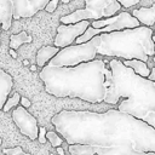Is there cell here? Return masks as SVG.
Returning <instances> with one entry per match:
<instances>
[{
  "label": "cell",
  "instance_id": "cell-12",
  "mask_svg": "<svg viewBox=\"0 0 155 155\" xmlns=\"http://www.w3.org/2000/svg\"><path fill=\"white\" fill-rule=\"evenodd\" d=\"M13 87V79L12 76L6 73L4 69H0V110L4 108L5 102L8 98Z\"/></svg>",
  "mask_w": 155,
  "mask_h": 155
},
{
  "label": "cell",
  "instance_id": "cell-24",
  "mask_svg": "<svg viewBox=\"0 0 155 155\" xmlns=\"http://www.w3.org/2000/svg\"><path fill=\"white\" fill-rule=\"evenodd\" d=\"M19 103H21V107H23L24 109H27V108H29L31 105V102L28 98H25V97H21Z\"/></svg>",
  "mask_w": 155,
  "mask_h": 155
},
{
  "label": "cell",
  "instance_id": "cell-10",
  "mask_svg": "<svg viewBox=\"0 0 155 155\" xmlns=\"http://www.w3.org/2000/svg\"><path fill=\"white\" fill-rule=\"evenodd\" d=\"M48 0H12V19L33 17L38 11L44 10Z\"/></svg>",
  "mask_w": 155,
  "mask_h": 155
},
{
  "label": "cell",
  "instance_id": "cell-8",
  "mask_svg": "<svg viewBox=\"0 0 155 155\" xmlns=\"http://www.w3.org/2000/svg\"><path fill=\"white\" fill-rule=\"evenodd\" d=\"M90 27L88 21H82L75 24H61L57 28V35L54 38V47L64 48L70 46L79 36H81L85 30Z\"/></svg>",
  "mask_w": 155,
  "mask_h": 155
},
{
  "label": "cell",
  "instance_id": "cell-21",
  "mask_svg": "<svg viewBox=\"0 0 155 155\" xmlns=\"http://www.w3.org/2000/svg\"><path fill=\"white\" fill-rule=\"evenodd\" d=\"M120 4V6H124V7H131V6H136L139 4V0H120L117 1Z\"/></svg>",
  "mask_w": 155,
  "mask_h": 155
},
{
  "label": "cell",
  "instance_id": "cell-30",
  "mask_svg": "<svg viewBox=\"0 0 155 155\" xmlns=\"http://www.w3.org/2000/svg\"><path fill=\"white\" fill-rule=\"evenodd\" d=\"M30 70H31V71H35V70H36V65H34V64L30 65Z\"/></svg>",
  "mask_w": 155,
  "mask_h": 155
},
{
  "label": "cell",
  "instance_id": "cell-35",
  "mask_svg": "<svg viewBox=\"0 0 155 155\" xmlns=\"http://www.w3.org/2000/svg\"><path fill=\"white\" fill-rule=\"evenodd\" d=\"M0 34H1V29H0Z\"/></svg>",
  "mask_w": 155,
  "mask_h": 155
},
{
  "label": "cell",
  "instance_id": "cell-29",
  "mask_svg": "<svg viewBox=\"0 0 155 155\" xmlns=\"http://www.w3.org/2000/svg\"><path fill=\"white\" fill-rule=\"evenodd\" d=\"M57 153H58V155H65V154H64V150H63L62 147H58V148H57Z\"/></svg>",
  "mask_w": 155,
  "mask_h": 155
},
{
  "label": "cell",
  "instance_id": "cell-7",
  "mask_svg": "<svg viewBox=\"0 0 155 155\" xmlns=\"http://www.w3.org/2000/svg\"><path fill=\"white\" fill-rule=\"evenodd\" d=\"M140 27L139 22L131 16V13L122 11L120 13H117L116 16L111 17V22L102 28V29H93L92 27H88L85 33L79 36L75 40V45H80V44H85L87 41H90L92 38H94L96 35H101V34H109L113 31H120V30H125V29H133V28H138Z\"/></svg>",
  "mask_w": 155,
  "mask_h": 155
},
{
  "label": "cell",
  "instance_id": "cell-6",
  "mask_svg": "<svg viewBox=\"0 0 155 155\" xmlns=\"http://www.w3.org/2000/svg\"><path fill=\"white\" fill-rule=\"evenodd\" d=\"M121 10L120 4L116 0H86L85 8L76 10L67 16L61 17L62 24H75L82 21H99L102 18H110L116 16Z\"/></svg>",
  "mask_w": 155,
  "mask_h": 155
},
{
  "label": "cell",
  "instance_id": "cell-18",
  "mask_svg": "<svg viewBox=\"0 0 155 155\" xmlns=\"http://www.w3.org/2000/svg\"><path fill=\"white\" fill-rule=\"evenodd\" d=\"M19 99H21L19 93H18V92H15L11 97H8V98H7V101H6V102H5V104H4L2 110H4V111H8V110H10V109H12L13 107H17V105H18V103H19Z\"/></svg>",
  "mask_w": 155,
  "mask_h": 155
},
{
  "label": "cell",
  "instance_id": "cell-31",
  "mask_svg": "<svg viewBox=\"0 0 155 155\" xmlns=\"http://www.w3.org/2000/svg\"><path fill=\"white\" fill-rule=\"evenodd\" d=\"M151 40H153V42H154V45H155V34L151 36Z\"/></svg>",
  "mask_w": 155,
  "mask_h": 155
},
{
  "label": "cell",
  "instance_id": "cell-5",
  "mask_svg": "<svg viewBox=\"0 0 155 155\" xmlns=\"http://www.w3.org/2000/svg\"><path fill=\"white\" fill-rule=\"evenodd\" d=\"M99 35H96L90 41L80 45H70L61 48L59 52L48 62L50 67H76L81 63L92 62L97 56V47L99 45Z\"/></svg>",
  "mask_w": 155,
  "mask_h": 155
},
{
  "label": "cell",
  "instance_id": "cell-20",
  "mask_svg": "<svg viewBox=\"0 0 155 155\" xmlns=\"http://www.w3.org/2000/svg\"><path fill=\"white\" fill-rule=\"evenodd\" d=\"M2 153L5 155H30L29 153H24L21 145H17L15 148H4Z\"/></svg>",
  "mask_w": 155,
  "mask_h": 155
},
{
  "label": "cell",
  "instance_id": "cell-25",
  "mask_svg": "<svg viewBox=\"0 0 155 155\" xmlns=\"http://www.w3.org/2000/svg\"><path fill=\"white\" fill-rule=\"evenodd\" d=\"M139 4L142 5V7H150L154 2L150 1V0H145V1H139Z\"/></svg>",
  "mask_w": 155,
  "mask_h": 155
},
{
  "label": "cell",
  "instance_id": "cell-11",
  "mask_svg": "<svg viewBox=\"0 0 155 155\" xmlns=\"http://www.w3.org/2000/svg\"><path fill=\"white\" fill-rule=\"evenodd\" d=\"M131 16L134 17L139 24H142V27H153L155 24V2L150 7H139L132 10Z\"/></svg>",
  "mask_w": 155,
  "mask_h": 155
},
{
  "label": "cell",
  "instance_id": "cell-23",
  "mask_svg": "<svg viewBox=\"0 0 155 155\" xmlns=\"http://www.w3.org/2000/svg\"><path fill=\"white\" fill-rule=\"evenodd\" d=\"M38 139L41 144L46 143V128L45 127H39V133H38Z\"/></svg>",
  "mask_w": 155,
  "mask_h": 155
},
{
  "label": "cell",
  "instance_id": "cell-22",
  "mask_svg": "<svg viewBox=\"0 0 155 155\" xmlns=\"http://www.w3.org/2000/svg\"><path fill=\"white\" fill-rule=\"evenodd\" d=\"M57 5H58V0H51V1H48V2H47V5L45 6V8H44V10H46V11H47V12H50V13H52V12L56 10Z\"/></svg>",
  "mask_w": 155,
  "mask_h": 155
},
{
  "label": "cell",
  "instance_id": "cell-13",
  "mask_svg": "<svg viewBox=\"0 0 155 155\" xmlns=\"http://www.w3.org/2000/svg\"><path fill=\"white\" fill-rule=\"evenodd\" d=\"M12 24V0H0V25L8 30Z\"/></svg>",
  "mask_w": 155,
  "mask_h": 155
},
{
  "label": "cell",
  "instance_id": "cell-19",
  "mask_svg": "<svg viewBox=\"0 0 155 155\" xmlns=\"http://www.w3.org/2000/svg\"><path fill=\"white\" fill-rule=\"evenodd\" d=\"M46 139H48V142L51 143V145L54 147V148H58L63 143V139L59 137V134L56 133V132H53V131L46 132Z\"/></svg>",
  "mask_w": 155,
  "mask_h": 155
},
{
  "label": "cell",
  "instance_id": "cell-4",
  "mask_svg": "<svg viewBox=\"0 0 155 155\" xmlns=\"http://www.w3.org/2000/svg\"><path fill=\"white\" fill-rule=\"evenodd\" d=\"M154 30L147 27L125 29L99 35L97 53L102 56L125 58V61L138 59L147 63L155 53V45L151 40Z\"/></svg>",
  "mask_w": 155,
  "mask_h": 155
},
{
  "label": "cell",
  "instance_id": "cell-28",
  "mask_svg": "<svg viewBox=\"0 0 155 155\" xmlns=\"http://www.w3.org/2000/svg\"><path fill=\"white\" fill-rule=\"evenodd\" d=\"M8 53H10V56H11L12 58H16V57H17V53H16V51H13V50H8Z\"/></svg>",
  "mask_w": 155,
  "mask_h": 155
},
{
  "label": "cell",
  "instance_id": "cell-27",
  "mask_svg": "<svg viewBox=\"0 0 155 155\" xmlns=\"http://www.w3.org/2000/svg\"><path fill=\"white\" fill-rule=\"evenodd\" d=\"M132 155H155V153H142V151H134Z\"/></svg>",
  "mask_w": 155,
  "mask_h": 155
},
{
  "label": "cell",
  "instance_id": "cell-9",
  "mask_svg": "<svg viewBox=\"0 0 155 155\" xmlns=\"http://www.w3.org/2000/svg\"><path fill=\"white\" fill-rule=\"evenodd\" d=\"M12 119L22 134L27 136L31 140L38 138V133H39L38 120L30 113H28L27 109H24L23 107H17L12 113Z\"/></svg>",
  "mask_w": 155,
  "mask_h": 155
},
{
  "label": "cell",
  "instance_id": "cell-17",
  "mask_svg": "<svg viewBox=\"0 0 155 155\" xmlns=\"http://www.w3.org/2000/svg\"><path fill=\"white\" fill-rule=\"evenodd\" d=\"M69 153L71 155H96L98 149L91 145H82V144H73L69 145Z\"/></svg>",
  "mask_w": 155,
  "mask_h": 155
},
{
  "label": "cell",
  "instance_id": "cell-34",
  "mask_svg": "<svg viewBox=\"0 0 155 155\" xmlns=\"http://www.w3.org/2000/svg\"><path fill=\"white\" fill-rule=\"evenodd\" d=\"M1 142H2V140H1V138H0V144H1Z\"/></svg>",
  "mask_w": 155,
  "mask_h": 155
},
{
  "label": "cell",
  "instance_id": "cell-15",
  "mask_svg": "<svg viewBox=\"0 0 155 155\" xmlns=\"http://www.w3.org/2000/svg\"><path fill=\"white\" fill-rule=\"evenodd\" d=\"M121 63L126 67V68H130L136 75L140 76V78H144L147 79L150 74V69L148 68L147 63L142 62V61H138V59H130V61H121Z\"/></svg>",
  "mask_w": 155,
  "mask_h": 155
},
{
  "label": "cell",
  "instance_id": "cell-2",
  "mask_svg": "<svg viewBox=\"0 0 155 155\" xmlns=\"http://www.w3.org/2000/svg\"><path fill=\"white\" fill-rule=\"evenodd\" d=\"M109 68L104 71L107 93L103 102L116 104L124 98L117 110L155 130V82L136 75L116 58L109 62Z\"/></svg>",
  "mask_w": 155,
  "mask_h": 155
},
{
  "label": "cell",
  "instance_id": "cell-32",
  "mask_svg": "<svg viewBox=\"0 0 155 155\" xmlns=\"http://www.w3.org/2000/svg\"><path fill=\"white\" fill-rule=\"evenodd\" d=\"M23 64H24V65H28V64H29V62H28V61H23Z\"/></svg>",
  "mask_w": 155,
  "mask_h": 155
},
{
  "label": "cell",
  "instance_id": "cell-1",
  "mask_svg": "<svg viewBox=\"0 0 155 155\" xmlns=\"http://www.w3.org/2000/svg\"><path fill=\"white\" fill-rule=\"evenodd\" d=\"M51 122L69 145L96 147L97 155L155 153V130L117 109L105 113L63 109Z\"/></svg>",
  "mask_w": 155,
  "mask_h": 155
},
{
  "label": "cell",
  "instance_id": "cell-16",
  "mask_svg": "<svg viewBox=\"0 0 155 155\" xmlns=\"http://www.w3.org/2000/svg\"><path fill=\"white\" fill-rule=\"evenodd\" d=\"M31 40H33V38L30 35H28L27 31H24V30L18 33V34H13L10 36V44H8L10 50L16 51L17 48H19L21 45L29 44V42H31Z\"/></svg>",
  "mask_w": 155,
  "mask_h": 155
},
{
  "label": "cell",
  "instance_id": "cell-26",
  "mask_svg": "<svg viewBox=\"0 0 155 155\" xmlns=\"http://www.w3.org/2000/svg\"><path fill=\"white\" fill-rule=\"evenodd\" d=\"M147 79L150 80V81H154V82H155V67L150 70V74H149V76H148Z\"/></svg>",
  "mask_w": 155,
  "mask_h": 155
},
{
  "label": "cell",
  "instance_id": "cell-14",
  "mask_svg": "<svg viewBox=\"0 0 155 155\" xmlns=\"http://www.w3.org/2000/svg\"><path fill=\"white\" fill-rule=\"evenodd\" d=\"M59 52L58 47L54 46H42L38 53H36V64L40 68H44L46 65V63H48L57 53Z\"/></svg>",
  "mask_w": 155,
  "mask_h": 155
},
{
  "label": "cell",
  "instance_id": "cell-3",
  "mask_svg": "<svg viewBox=\"0 0 155 155\" xmlns=\"http://www.w3.org/2000/svg\"><path fill=\"white\" fill-rule=\"evenodd\" d=\"M105 62L94 59L76 67L45 65L39 78L45 84V91L54 97L80 98L90 103H101L105 98Z\"/></svg>",
  "mask_w": 155,
  "mask_h": 155
},
{
  "label": "cell",
  "instance_id": "cell-33",
  "mask_svg": "<svg viewBox=\"0 0 155 155\" xmlns=\"http://www.w3.org/2000/svg\"><path fill=\"white\" fill-rule=\"evenodd\" d=\"M154 63H155V53H154Z\"/></svg>",
  "mask_w": 155,
  "mask_h": 155
}]
</instances>
